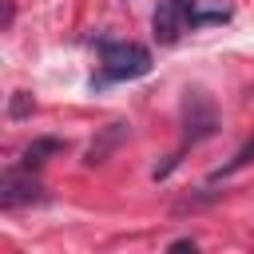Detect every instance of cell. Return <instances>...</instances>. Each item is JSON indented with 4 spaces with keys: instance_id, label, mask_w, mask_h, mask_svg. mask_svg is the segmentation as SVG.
Returning <instances> with one entry per match:
<instances>
[{
    "instance_id": "cell-2",
    "label": "cell",
    "mask_w": 254,
    "mask_h": 254,
    "mask_svg": "<svg viewBox=\"0 0 254 254\" xmlns=\"http://www.w3.org/2000/svg\"><path fill=\"white\" fill-rule=\"evenodd\" d=\"M218 131V115H214V103L202 95V91H187L183 99V139L187 143H202Z\"/></svg>"
},
{
    "instance_id": "cell-8",
    "label": "cell",
    "mask_w": 254,
    "mask_h": 254,
    "mask_svg": "<svg viewBox=\"0 0 254 254\" xmlns=\"http://www.w3.org/2000/svg\"><path fill=\"white\" fill-rule=\"evenodd\" d=\"M32 107H36V103H32V95H28V91H16V95H12V103H8V119H28V115H32Z\"/></svg>"
},
{
    "instance_id": "cell-5",
    "label": "cell",
    "mask_w": 254,
    "mask_h": 254,
    "mask_svg": "<svg viewBox=\"0 0 254 254\" xmlns=\"http://www.w3.org/2000/svg\"><path fill=\"white\" fill-rule=\"evenodd\" d=\"M123 139H127V123H111V127H107V131L87 147V159H83V163H87V167H99V163H103V159H107Z\"/></svg>"
},
{
    "instance_id": "cell-6",
    "label": "cell",
    "mask_w": 254,
    "mask_h": 254,
    "mask_svg": "<svg viewBox=\"0 0 254 254\" xmlns=\"http://www.w3.org/2000/svg\"><path fill=\"white\" fill-rule=\"evenodd\" d=\"M60 151H64V139H56V135L32 139V143L24 147V159H20V167H24V171H32V167L48 163V155H60Z\"/></svg>"
},
{
    "instance_id": "cell-9",
    "label": "cell",
    "mask_w": 254,
    "mask_h": 254,
    "mask_svg": "<svg viewBox=\"0 0 254 254\" xmlns=\"http://www.w3.org/2000/svg\"><path fill=\"white\" fill-rule=\"evenodd\" d=\"M226 20H230L226 8H218V12H190V16H187L190 28H202V24H226Z\"/></svg>"
},
{
    "instance_id": "cell-4",
    "label": "cell",
    "mask_w": 254,
    "mask_h": 254,
    "mask_svg": "<svg viewBox=\"0 0 254 254\" xmlns=\"http://www.w3.org/2000/svg\"><path fill=\"white\" fill-rule=\"evenodd\" d=\"M183 24H187L183 8H179L175 0H159V8H155V16H151L155 40H159V44H175V40H179V32H183Z\"/></svg>"
},
{
    "instance_id": "cell-10",
    "label": "cell",
    "mask_w": 254,
    "mask_h": 254,
    "mask_svg": "<svg viewBox=\"0 0 254 254\" xmlns=\"http://www.w3.org/2000/svg\"><path fill=\"white\" fill-rule=\"evenodd\" d=\"M194 246H198V242H194V238H175V242H171V246H167V250H194Z\"/></svg>"
},
{
    "instance_id": "cell-7",
    "label": "cell",
    "mask_w": 254,
    "mask_h": 254,
    "mask_svg": "<svg viewBox=\"0 0 254 254\" xmlns=\"http://www.w3.org/2000/svg\"><path fill=\"white\" fill-rule=\"evenodd\" d=\"M250 159H254V139H250V143H246V147H242V151H238V155H234V159H230L226 167H218V171L210 175V183H218V179H226V175H234V171H242V167H246Z\"/></svg>"
},
{
    "instance_id": "cell-3",
    "label": "cell",
    "mask_w": 254,
    "mask_h": 254,
    "mask_svg": "<svg viewBox=\"0 0 254 254\" xmlns=\"http://www.w3.org/2000/svg\"><path fill=\"white\" fill-rule=\"evenodd\" d=\"M44 198V187L20 167V171H4L0 179V206L4 210H16V206H28V202H40Z\"/></svg>"
},
{
    "instance_id": "cell-11",
    "label": "cell",
    "mask_w": 254,
    "mask_h": 254,
    "mask_svg": "<svg viewBox=\"0 0 254 254\" xmlns=\"http://www.w3.org/2000/svg\"><path fill=\"white\" fill-rule=\"evenodd\" d=\"M175 4L183 8V16H190V12H194V0H175Z\"/></svg>"
},
{
    "instance_id": "cell-1",
    "label": "cell",
    "mask_w": 254,
    "mask_h": 254,
    "mask_svg": "<svg viewBox=\"0 0 254 254\" xmlns=\"http://www.w3.org/2000/svg\"><path fill=\"white\" fill-rule=\"evenodd\" d=\"M99 64L103 71L91 79V87L99 91L103 83H119V79H139L151 71V52L143 44L131 40H99Z\"/></svg>"
}]
</instances>
